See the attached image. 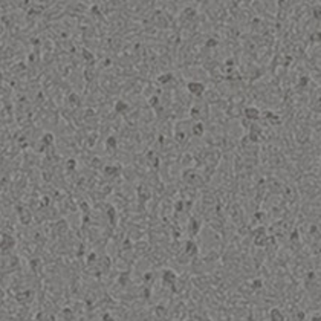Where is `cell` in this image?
<instances>
[{
  "instance_id": "2",
  "label": "cell",
  "mask_w": 321,
  "mask_h": 321,
  "mask_svg": "<svg viewBox=\"0 0 321 321\" xmlns=\"http://www.w3.org/2000/svg\"><path fill=\"white\" fill-rule=\"evenodd\" d=\"M196 252H197V246L193 242H188L187 243V254H196Z\"/></svg>"
},
{
  "instance_id": "3",
  "label": "cell",
  "mask_w": 321,
  "mask_h": 321,
  "mask_svg": "<svg viewBox=\"0 0 321 321\" xmlns=\"http://www.w3.org/2000/svg\"><path fill=\"white\" fill-rule=\"evenodd\" d=\"M193 133H194V135H197V136H200V135L203 133V125H202L200 122H197L194 127H193Z\"/></svg>"
},
{
  "instance_id": "1",
  "label": "cell",
  "mask_w": 321,
  "mask_h": 321,
  "mask_svg": "<svg viewBox=\"0 0 321 321\" xmlns=\"http://www.w3.org/2000/svg\"><path fill=\"white\" fill-rule=\"evenodd\" d=\"M188 90H190V93H193V95L200 96L203 92H205V86H203L202 83L193 81V83H188Z\"/></svg>"
}]
</instances>
